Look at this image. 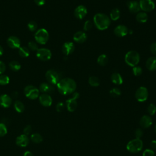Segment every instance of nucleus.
Masks as SVG:
<instances>
[{"mask_svg": "<svg viewBox=\"0 0 156 156\" xmlns=\"http://www.w3.org/2000/svg\"><path fill=\"white\" fill-rule=\"evenodd\" d=\"M57 90L63 95H67L74 92L76 88V82L71 78L60 79L57 84Z\"/></svg>", "mask_w": 156, "mask_h": 156, "instance_id": "nucleus-1", "label": "nucleus"}, {"mask_svg": "<svg viewBox=\"0 0 156 156\" xmlns=\"http://www.w3.org/2000/svg\"><path fill=\"white\" fill-rule=\"evenodd\" d=\"M93 21L96 27L101 30L107 29L110 24V20L108 16L104 13H96L93 17Z\"/></svg>", "mask_w": 156, "mask_h": 156, "instance_id": "nucleus-2", "label": "nucleus"}, {"mask_svg": "<svg viewBox=\"0 0 156 156\" xmlns=\"http://www.w3.org/2000/svg\"><path fill=\"white\" fill-rule=\"evenodd\" d=\"M143 147V143L141 139L135 138L128 142L126 149L131 153H137L141 151Z\"/></svg>", "mask_w": 156, "mask_h": 156, "instance_id": "nucleus-3", "label": "nucleus"}, {"mask_svg": "<svg viewBox=\"0 0 156 156\" xmlns=\"http://www.w3.org/2000/svg\"><path fill=\"white\" fill-rule=\"evenodd\" d=\"M124 60L127 65L134 67L140 62V55L135 51H130L126 53Z\"/></svg>", "mask_w": 156, "mask_h": 156, "instance_id": "nucleus-4", "label": "nucleus"}, {"mask_svg": "<svg viewBox=\"0 0 156 156\" xmlns=\"http://www.w3.org/2000/svg\"><path fill=\"white\" fill-rule=\"evenodd\" d=\"M35 39L38 43L44 44L48 41L49 34L45 29H40L35 34Z\"/></svg>", "mask_w": 156, "mask_h": 156, "instance_id": "nucleus-5", "label": "nucleus"}, {"mask_svg": "<svg viewBox=\"0 0 156 156\" xmlns=\"http://www.w3.org/2000/svg\"><path fill=\"white\" fill-rule=\"evenodd\" d=\"M79 93L74 92L72 97L66 101V108L69 112H73L76 110L77 106V99L79 98Z\"/></svg>", "mask_w": 156, "mask_h": 156, "instance_id": "nucleus-6", "label": "nucleus"}, {"mask_svg": "<svg viewBox=\"0 0 156 156\" xmlns=\"http://www.w3.org/2000/svg\"><path fill=\"white\" fill-rule=\"evenodd\" d=\"M26 96L30 99H35L39 96V90L33 85H27L24 88Z\"/></svg>", "mask_w": 156, "mask_h": 156, "instance_id": "nucleus-7", "label": "nucleus"}, {"mask_svg": "<svg viewBox=\"0 0 156 156\" xmlns=\"http://www.w3.org/2000/svg\"><path fill=\"white\" fill-rule=\"evenodd\" d=\"M46 80L51 85H57V83L60 81L59 74L54 70H48L45 74Z\"/></svg>", "mask_w": 156, "mask_h": 156, "instance_id": "nucleus-8", "label": "nucleus"}, {"mask_svg": "<svg viewBox=\"0 0 156 156\" xmlns=\"http://www.w3.org/2000/svg\"><path fill=\"white\" fill-rule=\"evenodd\" d=\"M135 98L138 102H144L148 98L147 89L144 87H139L135 92Z\"/></svg>", "mask_w": 156, "mask_h": 156, "instance_id": "nucleus-9", "label": "nucleus"}, {"mask_svg": "<svg viewBox=\"0 0 156 156\" xmlns=\"http://www.w3.org/2000/svg\"><path fill=\"white\" fill-rule=\"evenodd\" d=\"M36 55L37 58L42 61L49 60L52 56L51 52L46 48H40L37 51Z\"/></svg>", "mask_w": 156, "mask_h": 156, "instance_id": "nucleus-10", "label": "nucleus"}, {"mask_svg": "<svg viewBox=\"0 0 156 156\" xmlns=\"http://www.w3.org/2000/svg\"><path fill=\"white\" fill-rule=\"evenodd\" d=\"M140 9L143 12H151L155 8V4L152 0H140Z\"/></svg>", "mask_w": 156, "mask_h": 156, "instance_id": "nucleus-11", "label": "nucleus"}, {"mask_svg": "<svg viewBox=\"0 0 156 156\" xmlns=\"http://www.w3.org/2000/svg\"><path fill=\"white\" fill-rule=\"evenodd\" d=\"M87 13V9L83 5H80L77 6L75 9L74 12V14L76 18L79 20H82L86 16Z\"/></svg>", "mask_w": 156, "mask_h": 156, "instance_id": "nucleus-12", "label": "nucleus"}, {"mask_svg": "<svg viewBox=\"0 0 156 156\" xmlns=\"http://www.w3.org/2000/svg\"><path fill=\"white\" fill-rule=\"evenodd\" d=\"M8 46L12 49H17L20 48L21 43L20 39L15 36H10L7 40Z\"/></svg>", "mask_w": 156, "mask_h": 156, "instance_id": "nucleus-13", "label": "nucleus"}, {"mask_svg": "<svg viewBox=\"0 0 156 156\" xmlns=\"http://www.w3.org/2000/svg\"><path fill=\"white\" fill-rule=\"evenodd\" d=\"M39 101L40 104L44 107H49L52 105V99L51 97L46 93L42 94L39 96Z\"/></svg>", "mask_w": 156, "mask_h": 156, "instance_id": "nucleus-14", "label": "nucleus"}, {"mask_svg": "<svg viewBox=\"0 0 156 156\" xmlns=\"http://www.w3.org/2000/svg\"><path fill=\"white\" fill-rule=\"evenodd\" d=\"M129 33V29L127 27L124 25H118L117 26L115 30L114 34L119 37H122L127 35Z\"/></svg>", "mask_w": 156, "mask_h": 156, "instance_id": "nucleus-15", "label": "nucleus"}, {"mask_svg": "<svg viewBox=\"0 0 156 156\" xmlns=\"http://www.w3.org/2000/svg\"><path fill=\"white\" fill-rule=\"evenodd\" d=\"M29 143V139L27 135L25 134H22L18 136H17L16 139V144L20 147H26Z\"/></svg>", "mask_w": 156, "mask_h": 156, "instance_id": "nucleus-16", "label": "nucleus"}, {"mask_svg": "<svg viewBox=\"0 0 156 156\" xmlns=\"http://www.w3.org/2000/svg\"><path fill=\"white\" fill-rule=\"evenodd\" d=\"M75 47H74V44L73 43L70 42V41H68L65 43L62 48V50L63 53L65 55H68L71 54H72L73 52V51H74Z\"/></svg>", "mask_w": 156, "mask_h": 156, "instance_id": "nucleus-17", "label": "nucleus"}, {"mask_svg": "<svg viewBox=\"0 0 156 156\" xmlns=\"http://www.w3.org/2000/svg\"><path fill=\"white\" fill-rule=\"evenodd\" d=\"M12 98L7 94H2L0 96V106L4 108H8L12 104Z\"/></svg>", "mask_w": 156, "mask_h": 156, "instance_id": "nucleus-18", "label": "nucleus"}, {"mask_svg": "<svg viewBox=\"0 0 156 156\" xmlns=\"http://www.w3.org/2000/svg\"><path fill=\"white\" fill-rule=\"evenodd\" d=\"M127 5L129 11L132 13H137L141 10L139 2L136 1H129L127 2Z\"/></svg>", "mask_w": 156, "mask_h": 156, "instance_id": "nucleus-19", "label": "nucleus"}, {"mask_svg": "<svg viewBox=\"0 0 156 156\" xmlns=\"http://www.w3.org/2000/svg\"><path fill=\"white\" fill-rule=\"evenodd\" d=\"M152 124V119L149 115L143 116L140 120V125L143 128H148Z\"/></svg>", "mask_w": 156, "mask_h": 156, "instance_id": "nucleus-20", "label": "nucleus"}, {"mask_svg": "<svg viewBox=\"0 0 156 156\" xmlns=\"http://www.w3.org/2000/svg\"><path fill=\"white\" fill-rule=\"evenodd\" d=\"M74 41L78 43H82L87 40V34L82 31H78L73 36Z\"/></svg>", "mask_w": 156, "mask_h": 156, "instance_id": "nucleus-21", "label": "nucleus"}, {"mask_svg": "<svg viewBox=\"0 0 156 156\" xmlns=\"http://www.w3.org/2000/svg\"><path fill=\"white\" fill-rule=\"evenodd\" d=\"M146 66L149 71L156 70V57H149L146 61Z\"/></svg>", "mask_w": 156, "mask_h": 156, "instance_id": "nucleus-22", "label": "nucleus"}, {"mask_svg": "<svg viewBox=\"0 0 156 156\" xmlns=\"http://www.w3.org/2000/svg\"><path fill=\"white\" fill-rule=\"evenodd\" d=\"M40 91L44 93H52L54 91V88L51 84H48L47 83H42L40 85L39 88Z\"/></svg>", "mask_w": 156, "mask_h": 156, "instance_id": "nucleus-23", "label": "nucleus"}, {"mask_svg": "<svg viewBox=\"0 0 156 156\" xmlns=\"http://www.w3.org/2000/svg\"><path fill=\"white\" fill-rule=\"evenodd\" d=\"M112 82L116 85H121L123 82L122 78L120 74L118 73H114L111 76Z\"/></svg>", "mask_w": 156, "mask_h": 156, "instance_id": "nucleus-24", "label": "nucleus"}, {"mask_svg": "<svg viewBox=\"0 0 156 156\" xmlns=\"http://www.w3.org/2000/svg\"><path fill=\"white\" fill-rule=\"evenodd\" d=\"M136 20L140 23H144L148 20V16L144 12H138L136 16Z\"/></svg>", "mask_w": 156, "mask_h": 156, "instance_id": "nucleus-25", "label": "nucleus"}, {"mask_svg": "<svg viewBox=\"0 0 156 156\" xmlns=\"http://www.w3.org/2000/svg\"><path fill=\"white\" fill-rule=\"evenodd\" d=\"M110 19L113 21L118 20L120 17V11L118 8H114L112 10L110 14Z\"/></svg>", "mask_w": 156, "mask_h": 156, "instance_id": "nucleus-26", "label": "nucleus"}, {"mask_svg": "<svg viewBox=\"0 0 156 156\" xmlns=\"http://www.w3.org/2000/svg\"><path fill=\"white\" fill-rule=\"evenodd\" d=\"M108 60V57L105 54H101L98 57L97 62L101 66H105L107 63Z\"/></svg>", "mask_w": 156, "mask_h": 156, "instance_id": "nucleus-27", "label": "nucleus"}, {"mask_svg": "<svg viewBox=\"0 0 156 156\" xmlns=\"http://www.w3.org/2000/svg\"><path fill=\"white\" fill-rule=\"evenodd\" d=\"M14 108L18 113H22L24 110V105L20 101H16L14 103Z\"/></svg>", "mask_w": 156, "mask_h": 156, "instance_id": "nucleus-28", "label": "nucleus"}, {"mask_svg": "<svg viewBox=\"0 0 156 156\" xmlns=\"http://www.w3.org/2000/svg\"><path fill=\"white\" fill-rule=\"evenodd\" d=\"M30 139L33 143H37V144L40 143L43 141L42 136L38 133H35L32 134V135L30 136Z\"/></svg>", "mask_w": 156, "mask_h": 156, "instance_id": "nucleus-29", "label": "nucleus"}, {"mask_svg": "<svg viewBox=\"0 0 156 156\" xmlns=\"http://www.w3.org/2000/svg\"><path fill=\"white\" fill-rule=\"evenodd\" d=\"M88 83L92 87H98L100 84V80L96 76H91L88 79Z\"/></svg>", "mask_w": 156, "mask_h": 156, "instance_id": "nucleus-30", "label": "nucleus"}, {"mask_svg": "<svg viewBox=\"0 0 156 156\" xmlns=\"http://www.w3.org/2000/svg\"><path fill=\"white\" fill-rule=\"evenodd\" d=\"M9 67L13 71H18L21 68V65L17 61H12L9 63Z\"/></svg>", "mask_w": 156, "mask_h": 156, "instance_id": "nucleus-31", "label": "nucleus"}, {"mask_svg": "<svg viewBox=\"0 0 156 156\" xmlns=\"http://www.w3.org/2000/svg\"><path fill=\"white\" fill-rule=\"evenodd\" d=\"M19 54L22 57H27L29 54V50L26 47H20L19 48Z\"/></svg>", "mask_w": 156, "mask_h": 156, "instance_id": "nucleus-32", "label": "nucleus"}, {"mask_svg": "<svg viewBox=\"0 0 156 156\" xmlns=\"http://www.w3.org/2000/svg\"><path fill=\"white\" fill-rule=\"evenodd\" d=\"M121 94V91L118 88H113L110 90V94L113 98L118 97L120 96Z\"/></svg>", "mask_w": 156, "mask_h": 156, "instance_id": "nucleus-33", "label": "nucleus"}, {"mask_svg": "<svg viewBox=\"0 0 156 156\" xmlns=\"http://www.w3.org/2000/svg\"><path fill=\"white\" fill-rule=\"evenodd\" d=\"M10 79L6 75H1L0 76V85H5L9 83Z\"/></svg>", "mask_w": 156, "mask_h": 156, "instance_id": "nucleus-34", "label": "nucleus"}, {"mask_svg": "<svg viewBox=\"0 0 156 156\" xmlns=\"http://www.w3.org/2000/svg\"><path fill=\"white\" fill-rule=\"evenodd\" d=\"M7 133V129L5 124L0 122V137L5 135Z\"/></svg>", "mask_w": 156, "mask_h": 156, "instance_id": "nucleus-35", "label": "nucleus"}, {"mask_svg": "<svg viewBox=\"0 0 156 156\" xmlns=\"http://www.w3.org/2000/svg\"><path fill=\"white\" fill-rule=\"evenodd\" d=\"M147 112L150 115H154L156 113V106L154 104H150L147 107Z\"/></svg>", "mask_w": 156, "mask_h": 156, "instance_id": "nucleus-36", "label": "nucleus"}, {"mask_svg": "<svg viewBox=\"0 0 156 156\" xmlns=\"http://www.w3.org/2000/svg\"><path fill=\"white\" fill-rule=\"evenodd\" d=\"M27 27L30 31L34 32V31L36 30V29L37 28V24L35 21H31L27 24Z\"/></svg>", "mask_w": 156, "mask_h": 156, "instance_id": "nucleus-37", "label": "nucleus"}, {"mask_svg": "<svg viewBox=\"0 0 156 156\" xmlns=\"http://www.w3.org/2000/svg\"><path fill=\"white\" fill-rule=\"evenodd\" d=\"M133 74L136 76H139L142 74V69L138 66H135L132 68Z\"/></svg>", "mask_w": 156, "mask_h": 156, "instance_id": "nucleus-38", "label": "nucleus"}, {"mask_svg": "<svg viewBox=\"0 0 156 156\" xmlns=\"http://www.w3.org/2000/svg\"><path fill=\"white\" fill-rule=\"evenodd\" d=\"M28 47H29V48H30V50L34 51H37L38 49V45L34 41L29 42L28 43Z\"/></svg>", "mask_w": 156, "mask_h": 156, "instance_id": "nucleus-39", "label": "nucleus"}, {"mask_svg": "<svg viewBox=\"0 0 156 156\" xmlns=\"http://www.w3.org/2000/svg\"><path fill=\"white\" fill-rule=\"evenodd\" d=\"M154 152L152 149H146L143 152V156H154Z\"/></svg>", "mask_w": 156, "mask_h": 156, "instance_id": "nucleus-40", "label": "nucleus"}, {"mask_svg": "<svg viewBox=\"0 0 156 156\" xmlns=\"http://www.w3.org/2000/svg\"><path fill=\"white\" fill-rule=\"evenodd\" d=\"M92 27V23L90 20H87L83 25V30L85 31L89 30Z\"/></svg>", "mask_w": 156, "mask_h": 156, "instance_id": "nucleus-41", "label": "nucleus"}, {"mask_svg": "<svg viewBox=\"0 0 156 156\" xmlns=\"http://www.w3.org/2000/svg\"><path fill=\"white\" fill-rule=\"evenodd\" d=\"M135 135L136 138H138V139H141V138L142 137V136L143 135V132L142 130L140 128H138L135 132Z\"/></svg>", "mask_w": 156, "mask_h": 156, "instance_id": "nucleus-42", "label": "nucleus"}, {"mask_svg": "<svg viewBox=\"0 0 156 156\" xmlns=\"http://www.w3.org/2000/svg\"><path fill=\"white\" fill-rule=\"evenodd\" d=\"M65 108V105L63 102H60L58 103H57V104L56 105V110L57 112H61Z\"/></svg>", "mask_w": 156, "mask_h": 156, "instance_id": "nucleus-43", "label": "nucleus"}, {"mask_svg": "<svg viewBox=\"0 0 156 156\" xmlns=\"http://www.w3.org/2000/svg\"><path fill=\"white\" fill-rule=\"evenodd\" d=\"M32 132V127L30 126V125H27L26 126L24 129H23V132H24V134L26 135H29Z\"/></svg>", "mask_w": 156, "mask_h": 156, "instance_id": "nucleus-44", "label": "nucleus"}, {"mask_svg": "<svg viewBox=\"0 0 156 156\" xmlns=\"http://www.w3.org/2000/svg\"><path fill=\"white\" fill-rule=\"evenodd\" d=\"M150 50L152 54H154V55H156V42L151 44L150 46Z\"/></svg>", "mask_w": 156, "mask_h": 156, "instance_id": "nucleus-45", "label": "nucleus"}, {"mask_svg": "<svg viewBox=\"0 0 156 156\" xmlns=\"http://www.w3.org/2000/svg\"><path fill=\"white\" fill-rule=\"evenodd\" d=\"M5 70V63L2 62L0 61V74H2Z\"/></svg>", "mask_w": 156, "mask_h": 156, "instance_id": "nucleus-46", "label": "nucleus"}, {"mask_svg": "<svg viewBox=\"0 0 156 156\" xmlns=\"http://www.w3.org/2000/svg\"><path fill=\"white\" fill-rule=\"evenodd\" d=\"M34 2L37 5L41 6L44 4L45 0H34Z\"/></svg>", "mask_w": 156, "mask_h": 156, "instance_id": "nucleus-47", "label": "nucleus"}, {"mask_svg": "<svg viewBox=\"0 0 156 156\" xmlns=\"http://www.w3.org/2000/svg\"><path fill=\"white\" fill-rule=\"evenodd\" d=\"M150 146L152 149H156V140H152L150 143Z\"/></svg>", "mask_w": 156, "mask_h": 156, "instance_id": "nucleus-48", "label": "nucleus"}, {"mask_svg": "<svg viewBox=\"0 0 156 156\" xmlns=\"http://www.w3.org/2000/svg\"><path fill=\"white\" fill-rule=\"evenodd\" d=\"M23 156H34V155L30 151H27L23 154Z\"/></svg>", "mask_w": 156, "mask_h": 156, "instance_id": "nucleus-49", "label": "nucleus"}, {"mask_svg": "<svg viewBox=\"0 0 156 156\" xmlns=\"http://www.w3.org/2000/svg\"><path fill=\"white\" fill-rule=\"evenodd\" d=\"M18 93L17 92H13V93H12V97L13 98H16L17 97H18Z\"/></svg>", "mask_w": 156, "mask_h": 156, "instance_id": "nucleus-50", "label": "nucleus"}, {"mask_svg": "<svg viewBox=\"0 0 156 156\" xmlns=\"http://www.w3.org/2000/svg\"><path fill=\"white\" fill-rule=\"evenodd\" d=\"M3 54V49L1 47V46H0V56H1Z\"/></svg>", "mask_w": 156, "mask_h": 156, "instance_id": "nucleus-51", "label": "nucleus"}, {"mask_svg": "<svg viewBox=\"0 0 156 156\" xmlns=\"http://www.w3.org/2000/svg\"><path fill=\"white\" fill-rule=\"evenodd\" d=\"M155 132H156V126H155Z\"/></svg>", "mask_w": 156, "mask_h": 156, "instance_id": "nucleus-52", "label": "nucleus"}, {"mask_svg": "<svg viewBox=\"0 0 156 156\" xmlns=\"http://www.w3.org/2000/svg\"><path fill=\"white\" fill-rule=\"evenodd\" d=\"M136 1H138V0H136Z\"/></svg>", "mask_w": 156, "mask_h": 156, "instance_id": "nucleus-53", "label": "nucleus"}]
</instances>
